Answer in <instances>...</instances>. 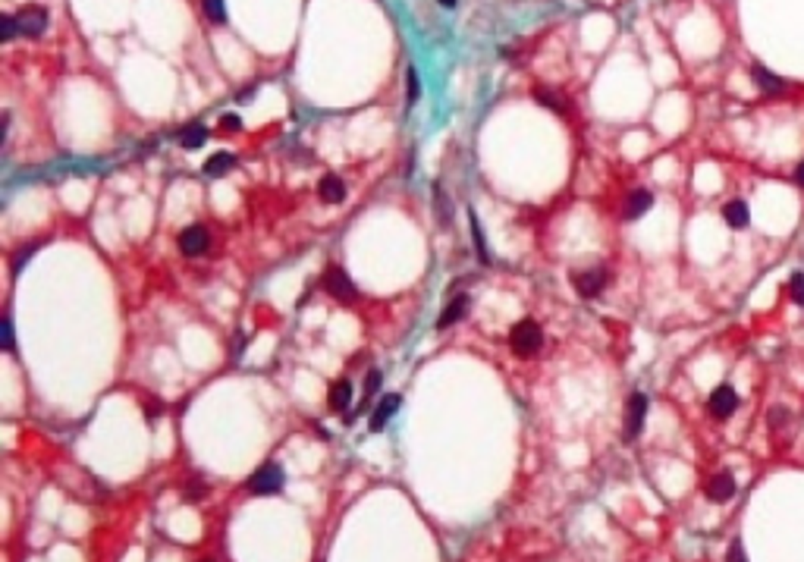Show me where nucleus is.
Returning <instances> with one entry per match:
<instances>
[{"instance_id":"obj_1","label":"nucleus","mask_w":804,"mask_h":562,"mask_svg":"<svg viewBox=\"0 0 804 562\" xmlns=\"http://www.w3.org/2000/svg\"><path fill=\"white\" fill-rule=\"evenodd\" d=\"M509 343H512V352L515 355H534L540 352V345H544V330H540L538 320H518L515 327H512L509 333Z\"/></svg>"},{"instance_id":"obj_2","label":"nucleus","mask_w":804,"mask_h":562,"mask_svg":"<svg viewBox=\"0 0 804 562\" xmlns=\"http://www.w3.org/2000/svg\"><path fill=\"white\" fill-rule=\"evenodd\" d=\"M283 484H286V474H283V468H280L277 462H267V465H261L258 471L248 478V490H252L255 496L280 493V490H283Z\"/></svg>"},{"instance_id":"obj_3","label":"nucleus","mask_w":804,"mask_h":562,"mask_svg":"<svg viewBox=\"0 0 804 562\" xmlns=\"http://www.w3.org/2000/svg\"><path fill=\"white\" fill-rule=\"evenodd\" d=\"M644 418H648V396L644 393H632L625 402V424H622V440L634 443L638 434L644 430Z\"/></svg>"},{"instance_id":"obj_4","label":"nucleus","mask_w":804,"mask_h":562,"mask_svg":"<svg viewBox=\"0 0 804 562\" xmlns=\"http://www.w3.org/2000/svg\"><path fill=\"white\" fill-rule=\"evenodd\" d=\"M707 408H710V415H713L716 421H726V418H729V415L738 408V393L732 390L729 383H720V386L713 390V393H710Z\"/></svg>"},{"instance_id":"obj_5","label":"nucleus","mask_w":804,"mask_h":562,"mask_svg":"<svg viewBox=\"0 0 804 562\" xmlns=\"http://www.w3.org/2000/svg\"><path fill=\"white\" fill-rule=\"evenodd\" d=\"M208 245H211V233H208L201 224H192V226H185V230L179 233V251L189 255V257L205 255Z\"/></svg>"},{"instance_id":"obj_6","label":"nucleus","mask_w":804,"mask_h":562,"mask_svg":"<svg viewBox=\"0 0 804 562\" xmlns=\"http://www.w3.org/2000/svg\"><path fill=\"white\" fill-rule=\"evenodd\" d=\"M572 286L578 296L585 298H594L603 292V286H607V271H600V267H591V271H575L572 273Z\"/></svg>"},{"instance_id":"obj_7","label":"nucleus","mask_w":804,"mask_h":562,"mask_svg":"<svg viewBox=\"0 0 804 562\" xmlns=\"http://www.w3.org/2000/svg\"><path fill=\"white\" fill-rule=\"evenodd\" d=\"M16 26H19L22 35L38 38V35L48 28V13H44V7H22L19 13H16Z\"/></svg>"},{"instance_id":"obj_8","label":"nucleus","mask_w":804,"mask_h":562,"mask_svg":"<svg viewBox=\"0 0 804 562\" xmlns=\"http://www.w3.org/2000/svg\"><path fill=\"white\" fill-rule=\"evenodd\" d=\"M324 289H327L334 298H340V302L355 298V283L349 280V273L342 271V267H330V271L324 273Z\"/></svg>"},{"instance_id":"obj_9","label":"nucleus","mask_w":804,"mask_h":562,"mask_svg":"<svg viewBox=\"0 0 804 562\" xmlns=\"http://www.w3.org/2000/svg\"><path fill=\"white\" fill-rule=\"evenodd\" d=\"M707 496L713 502H729L736 496V478L729 471H720L707 481Z\"/></svg>"},{"instance_id":"obj_10","label":"nucleus","mask_w":804,"mask_h":562,"mask_svg":"<svg viewBox=\"0 0 804 562\" xmlns=\"http://www.w3.org/2000/svg\"><path fill=\"white\" fill-rule=\"evenodd\" d=\"M650 208H654V195H650L648 189H634L632 195L625 198V208H622V214H625V220H638V217H644Z\"/></svg>"},{"instance_id":"obj_11","label":"nucleus","mask_w":804,"mask_h":562,"mask_svg":"<svg viewBox=\"0 0 804 562\" xmlns=\"http://www.w3.org/2000/svg\"><path fill=\"white\" fill-rule=\"evenodd\" d=\"M399 406H402V396L399 393H387V396H383V399L377 402L374 415H371V430H381V427L387 424V421L393 418L396 412H399Z\"/></svg>"},{"instance_id":"obj_12","label":"nucleus","mask_w":804,"mask_h":562,"mask_svg":"<svg viewBox=\"0 0 804 562\" xmlns=\"http://www.w3.org/2000/svg\"><path fill=\"white\" fill-rule=\"evenodd\" d=\"M751 75H754L757 89L767 91V95H779V91H785V79H779L776 73H770V69L760 66V63H754V66H751Z\"/></svg>"},{"instance_id":"obj_13","label":"nucleus","mask_w":804,"mask_h":562,"mask_svg":"<svg viewBox=\"0 0 804 562\" xmlns=\"http://www.w3.org/2000/svg\"><path fill=\"white\" fill-rule=\"evenodd\" d=\"M722 220H726L732 230H744V226L751 224V208H748V201H742V198L729 201L726 208H722Z\"/></svg>"},{"instance_id":"obj_14","label":"nucleus","mask_w":804,"mask_h":562,"mask_svg":"<svg viewBox=\"0 0 804 562\" xmlns=\"http://www.w3.org/2000/svg\"><path fill=\"white\" fill-rule=\"evenodd\" d=\"M318 195H320V201L340 204L342 198H346V183H342L340 176H334V173H327V176L318 183Z\"/></svg>"},{"instance_id":"obj_15","label":"nucleus","mask_w":804,"mask_h":562,"mask_svg":"<svg viewBox=\"0 0 804 562\" xmlns=\"http://www.w3.org/2000/svg\"><path fill=\"white\" fill-rule=\"evenodd\" d=\"M465 311H468V296H456L450 302V305L444 308V314H440V320H437V327L440 330H446V327H453V324H459V320L465 318Z\"/></svg>"},{"instance_id":"obj_16","label":"nucleus","mask_w":804,"mask_h":562,"mask_svg":"<svg viewBox=\"0 0 804 562\" xmlns=\"http://www.w3.org/2000/svg\"><path fill=\"white\" fill-rule=\"evenodd\" d=\"M208 142V129L201 126V123H189V126L179 132V145H183L185 151H195L201 148V145Z\"/></svg>"},{"instance_id":"obj_17","label":"nucleus","mask_w":804,"mask_h":562,"mask_svg":"<svg viewBox=\"0 0 804 562\" xmlns=\"http://www.w3.org/2000/svg\"><path fill=\"white\" fill-rule=\"evenodd\" d=\"M232 167H236V157H232L230 151H217V154L208 157L205 173H208V176H223V173H230Z\"/></svg>"},{"instance_id":"obj_18","label":"nucleus","mask_w":804,"mask_h":562,"mask_svg":"<svg viewBox=\"0 0 804 562\" xmlns=\"http://www.w3.org/2000/svg\"><path fill=\"white\" fill-rule=\"evenodd\" d=\"M349 402H352V383H349V380H340V383L330 390V406H334L336 412H342V408H349Z\"/></svg>"},{"instance_id":"obj_19","label":"nucleus","mask_w":804,"mask_h":562,"mask_svg":"<svg viewBox=\"0 0 804 562\" xmlns=\"http://www.w3.org/2000/svg\"><path fill=\"white\" fill-rule=\"evenodd\" d=\"M538 101L544 104L547 110H556V114H566V101L556 95V91H547V89H538Z\"/></svg>"},{"instance_id":"obj_20","label":"nucleus","mask_w":804,"mask_h":562,"mask_svg":"<svg viewBox=\"0 0 804 562\" xmlns=\"http://www.w3.org/2000/svg\"><path fill=\"white\" fill-rule=\"evenodd\" d=\"M201 7H205V13H208V19H211V22H226L223 0H201Z\"/></svg>"},{"instance_id":"obj_21","label":"nucleus","mask_w":804,"mask_h":562,"mask_svg":"<svg viewBox=\"0 0 804 562\" xmlns=\"http://www.w3.org/2000/svg\"><path fill=\"white\" fill-rule=\"evenodd\" d=\"M789 296H792V302L804 305V273H801V271L792 273V277H789Z\"/></svg>"},{"instance_id":"obj_22","label":"nucleus","mask_w":804,"mask_h":562,"mask_svg":"<svg viewBox=\"0 0 804 562\" xmlns=\"http://www.w3.org/2000/svg\"><path fill=\"white\" fill-rule=\"evenodd\" d=\"M16 35H19V26H16V16H3V19H0V41L7 44V41H13Z\"/></svg>"},{"instance_id":"obj_23","label":"nucleus","mask_w":804,"mask_h":562,"mask_svg":"<svg viewBox=\"0 0 804 562\" xmlns=\"http://www.w3.org/2000/svg\"><path fill=\"white\" fill-rule=\"evenodd\" d=\"M471 233H475V245H477V255H481V261H484V264H491V255H487V248H484V236H481V224H477L475 217H471Z\"/></svg>"},{"instance_id":"obj_24","label":"nucleus","mask_w":804,"mask_h":562,"mask_svg":"<svg viewBox=\"0 0 804 562\" xmlns=\"http://www.w3.org/2000/svg\"><path fill=\"white\" fill-rule=\"evenodd\" d=\"M726 562H748V553H744V543L738 541H732L729 543V553H726Z\"/></svg>"},{"instance_id":"obj_25","label":"nucleus","mask_w":804,"mask_h":562,"mask_svg":"<svg viewBox=\"0 0 804 562\" xmlns=\"http://www.w3.org/2000/svg\"><path fill=\"white\" fill-rule=\"evenodd\" d=\"M381 380H383V374L381 371H368V380H365V402L371 399V393H374L377 386H381Z\"/></svg>"},{"instance_id":"obj_26","label":"nucleus","mask_w":804,"mask_h":562,"mask_svg":"<svg viewBox=\"0 0 804 562\" xmlns=\"http://www.w3.org/2000/svg\"><path fill=\"white\" fill-rule=\"evenodd\" d=\"M3 349L13 352V320H10V314L3 318Z\"/></svg>"},{"instance_id":"obj_27","label":"nucleus","mask_w":804,"mask_h":562,"mask_svg":"<svg viewBox=\"0 0 804 562\" xmlns=\"http://www.w3.org/2000/svg\"><path fill=\"white\" fill-rule=\"evenodd\" d=\"M220 129H230V132H236V129H242V120H239L236 114H226V116H220Z\"/></svg>"},{"instance_id":"obj_28","label":"nucleus","mask_w":804,"mask_h":562,"mask_svg":"<svg viewBox=\"0 0 804 562\" xmlns=\"http://www.w3.org/2000/svg\"><path fill=\"white\" fill-rule=\"evenodd\" d=\"M418 98V75L415 69H409V101H415Z\"/></svg>"},{"instance_id":"obj_29","label":"nucleus","mask_w":804,"mask_h":562,"mask_svg":"<svg viewBox=\"0 0 804 562\" xmlns=\"http://www.w3.org/2000/svg\"><path fill=\"white\" fill-rule=\"evenodd\" d=\"M785 421V408H773L770 412V424H783Z\"/></svg>"},{"instance_id":"obj_30","label":"nucleus","mask_w":804,"mask_h":562,"mask_svg":"<svg viewBox=\"0 0 804 562\" xmlns=\"http://www.w3.org/2000/svg\"><path fill=\"white\" fill-rule=\"evenodd\" d=\"M795 183H798V185H801V189H804V161L798 163V170H795Z\"/></svg>"},{"instance_id":"obj_31","label":"nucleus","mask_w":804,"mask_h":562,"mask_svg":"<svg viewBox=\"0 0 804 562\" xmlns=\"http://www.w3.org/2000/svg\"><path fill=\"white\" fill-rule=\"evenodd\" d=\"M205 493H208L205 487H192V490H189V500H198V496H205Z\"/></svg>"},{"instance_id":"obj_32","label":"nucleus","mask_w":804,"mask_h":562,"mask_svg":"<svg viewBox=\"0 0 804 562\" xmlns=\"http://www.w3.org/2000/svg\"><path fill=\"white\" fill-rule=\"evenodd\" d=\"M157 412H161V406H157V402H154V406H148V408H145V415H148V418H154Z\"/></svg>"},{"instance_id":"obj_33","label":"nucleus","mask_w":804,"mask_h":562,"mask_svg":"<svg viewBox=\"0 0 804 562\" xmlns=\"http://www.w3.org/2000/svg\"><path fill=\"white\" fill-rule=\"evenodd\" d=\"M440 7H446V10H453V7H456V0H440Z\"/></svg>"}]
</instances>
